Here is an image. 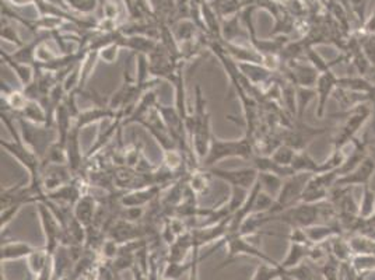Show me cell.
I'll return each mask as SVG.
<instances>
[{
  "label": "cell",
  "mask_w": 375,
  "mask_h": 280,
  "mask_svg": "<svg viewBox=\"0 0 375 280\" xmlns=\"http://www.w3.org/2000/svg\"><path fill=\"white\" fill-rule=\"evenodd\" d=\"M0 117H2L3 124L9 129V132L13 136V140H0V146L5 149L10 156H13L30 174V182H28V188L31 192L37 197L38 202L45 198V192L42 190V183H41V171H42V160L23 142L22 133H19L16 128V117L13 114H9V111L2 108V113H0Z\"/></svg>",
  "instance_id": "cell-1"
},
{
  "label": "cell",
  "mask_w": 375,
  "mask_h": 280,
  "mask_svg": "<svg viewBox=\"0 0 375 280\" xmlns=\"http://www.w3.org/2000/svg\"><path fill=\"white\" fill-rule=\"evenodd\" d=\"M194 113L191 118L190 128H188V138H190L191 149L198 161H203L209 151V146L213 138L212 125H210V114L208 111L206 99L201 85L195 88V103Z\"/></svg>",
  "instance_id": "cell-2"
},
{
  "label": "cell",
  "mask_w": 375,
  "mask_h": 280,
  "mask_svg": "<svg viewBox=\"0 0 375 280\" xmlns=\"http://www.w3.org/2000/svg\"><path fill=\"white\" fill-rule=\"evenodd\" d=\"M226 245V259L223 261V263L217 267L219 269H223L228 265H231L237 258L240 256H252V258H256L259 259L260 262H265V263H269V265H273V266H277L278 262H276L274 259H272L270 256H267L263 251H260L256 245H253L251 241H248L247 236H242L240 233H235V234H227L215 248L210 249V252H208L206 255L201 256V262L208 258L209 255H212L215 252V249H219L222 245Z\"/></svg>",
  "instance_id": "cell-3"
},
{
  "label": "cell",
  "mask_w": 375,
  "mask_h": 280,
  "mask_svg": "<svg viewBox=\"0 0 375 280\" xmlns=\"http://www.w3.org/2000/svg\"><path fill=\"white\" fill-rule=\"evenodd\" d=\"M253 156H255L253 145H252L251 136L248 135H245L240 140H223L213 136L209 146V151L202 161V167L210 168L216 163L224 158H231V157L251 160Z\"/></svg>",
  "instance_id": "cell-4"
},
{
  "label": "cell",
  "mask_w": 375,
  "mask_h": 280,
  "mask_svg": "<svg viewBox=\"0 0 375 280\" xmlns=\"http://www.w3.org/2000/svg\"><path fill=\"white\" fill-rule=\"evenodd\" d=\"M16 120L20 125L23 142L42 160L49 147L58 140V132L53 126L35 125L20 117H16Z\"/></svg>",
  "instance_id": "cell-5"
},
{
  "label": "cell",
  "mask_w": 375,
  "mask_h": 280,
  "mask_svg": "<svg viewBox=\"0 0 375 280\" xmlns=\"http://www.w3.org/2000/svg\"><path fill=\"white\" fill-rule=\"evenodd\" d=\"M312 175L314 174H310V172H296L294 175L285 178L283 188H281L278 197L276 198L272 211L263 216L280 213V212H283V211L300 204V198L303 197Z\"/></svg>",
  "instance_id": "cell-6"
},
{
  "label": "cell",
  "mask_w": 375,
  "mask_h": 280,
  "mask_svg": "<svg viewBox=\"0 0 375 280\" xmlns=\"http://www.w3.org/2000/svg\"><path fill=\"white\" fill-rule=\"evenodd\" d=\"M369 117H371V107L365 103L351 108V111H349L346 122L343 124L340 132L335 138L333 149H343L347 143L354 142L360 129L369 120Z\"/></svg>",
  "instance_id": "cell-7"
},
{
  "label": "cell",
  "mask_w": 375,
  "mask_h": 280,
  "mask_svg": "<svg viewBox=\"0 0 375 280\" xmlns=\"http://www.w3.org/2000/svg\"><path fill=\"white\" fill-rule=\"evenodd\" d=\"M35 205H37V212H38L41 227H42L44 237H45L44 248L51 255H53L56 252V249L60 247L63 227H62L60 222L58 220L56 215L52 212V209L48 206V204L45 201H40Z\"/></svg>",
  "instance_id": "cell-8"
},
{
  "label": "cell",
  "mask_w": 375,
  "mask_h": 280,
  "mask_svg": "<svg viewBox=\"0 0 375 280\" xmlns=\"http://www.w3.org/2000/svg\"><path fill=\"white\" fill-rule=\"evenodd\" d=\"M206 170L212 176L227 182L231 188H241L245 191H251L253 188L259 175V171L252 165L240 170H224L217 167H210Z\"/></svg>",
  "instance_id": "cell-9"
},
{
  "label": "cell",
  "mask_w": 375,
  "mask_h": 280,
  "mask_svg": "<svg viewBox=\"0 0 375 280\" xmlns=\"http://www.w3.org/2000/svg\"><path fill=\"white\" fill-rule=\"evenodd\" d=\"M67 164H42L41 171V183L42 190L47 194L55 192L62 188L63 185L69 183L74 176Z\"/></svg>",
  "instance_id": "cell-10"
},
{
  "label": "cell",
  "mask_w": 375,
  "mask_h": 280,
  "mask_svg": "<svg viewBox=\"0 0 375 280\" xmlns=\"http://www.w3.org/2000/svg\"><path fill=\"white\" fill-rule=\"evenodd\" d=\"M328 132V128H311L299 120L297 125L283 135V143L293 147L296 151L306 150L307 146L318 136Z\"/></svg>",
  "instance_id": "cell-11"
},
{
  "label": "cell",
  "mask_w": 375,
  "mask_h": 280,
  "mask_svg": "<svg viewBox=\"0 0 375 280\" xmlns=\"http://www.w3.org/2000/svg\"><path fill=\"white\" fill-rule=\"evenodd\" d=\"M338 76L332 72H324L319 74L318 81L315 84V90H317V99H318V106H317V117L322 118L325 111H326V104L328 100L331 99V96H333L335 90L338 88Z\"/></svg>",
  "instance_id": "cell-12"
},
{
  "label": "cell",
  "mask_w": 375,
  "mask_h": 280,
  "mask_svg": "<svg viewBox=\"0 0 375 280\" xmlns=\"http://www.w3.org/2000/svg\"><path fill=\"white\" fill-rule=\"evenodd\" d=\"M374 172H375V161L368 156L351 172L339 176L335 185H338V186H361L362 188V186L369 185V181H371Z\"/></svg>",
  "instance_id": "cell-13"
},
{
  "label": "cell",
  "mask_w": 375,
  "mask_h": 280,
  "mask_svg": "<svg viewBox=\"0 0 375 280\" xmlns=\"http://www.w3.org/2000/svg\"><path fill=\"white\" fill-rule=\"evenodd\" d=\"M99 215V201L94 195L84 194L78 198V201L73 206L74 219L81 223L85 229L91 227L96 223Z\"/></svg>",
  "instance_id": "cell-14"
},
{
  "label": "cell",
  "mask_w": 375,
  "mask_h": 280,
  "mask_svg": "<svg viewBox=\"0 0 375 280\" xmlns=\"http://www.w3.org/2000/svg\"><path fill=\"white\" fill-rule=\"evenodd\" d=\"M288 73L290 76L292 84L296 87H315L321 74L311 63L304 65L300 62L292 63L288 69Z\"/></svg>",
  "instance_id": "cell-15"
},
{
  "label": "cell",
  "mask_w": 375,
  "mask_h": 280,
  "mask_svg": "<svg viewBox=\"0 0 375 280\" xmlns=\"http://www.w3.org/2000/svg\"><path fill=\"white\" fill-rule=\"evenodd\" d=\"M117 113H114L111 108L104 106H96L92 108L80 111L78 115L74 118V128L78 131H83L85 126H90L92 124H99L107 118H115Z\"/></svg>",
  "instance_id": "cell-16"
},
{
  "label": "cell",
  "mask_w": 375,
  "mask_h": 280,
  "mask_svg": "<svg viewBox=\"0 0 375 280\" xmlns=\"http://www.w3.org/2000/svg\"><path fill=\"white\" fill-rule=\"evenodd\" d=\"M37 249H38L37 247H33L28 242L6 241V242H2V247H0V261H2V263H6L10 261H19L23 258L27 259Z\"/></svg>",
  "instance_id": "cell-17"
},
{
  "label": "cell",
  "mask_w": 375,
  "mask_h": 280,
  "mask_svg": "<svg viewBox=\"0 0 375 280\" xmlns=\"http://www.w3.org/2000/svg\"><path fill=\"white\" fill-rule=\"evenodd\" d=\"M85 157H83L81 153V146H80V131L77 128L73 129L67 138L66 142V160H67V165L72 170V172L76 175L80 168L83 167V161Z\"/></svg>",
  "instance_id": "cell-18"
},
{
  "label": "cell",
  "mask_w": 375,
  "mask_h": 280,
  "mask_svg": "<svg viewBox=\"0 0 375 280\" xmlns=\"http://www.w3.org/2000/svg\"><path fill=\"white\" fill-rule=\"evenodd\" d=\"M2 60L3 63H6L17 76V79L20 80L22 85L26 88L28 87L37 77V67L34 65H30V63H23V62H19L16 60L12 55L6 53L2 51Z\"/></svg>",
  "instance_id": "cell-19"
},
{
  "label": "cell",
  "mask_w": 375,
  "mask_h": 280,
  "mask_svg": "<svg viewBox=\"0 0 375 280\" xmlns=\"http://www.w3.org/2000/svg\"><path fill=\"white\" fill-rule=\"evenodd\" d=\"M158 194L157 186H146V188L133 190L124 197H121V205L124 208H143L144 205L150 204L153 199H156Z\"/></svg>",
  "instance_id": "cell-20"
},
{
  "label": "cell",
  "mask_w": 375,
  "mask_h": 280,
  "mask_svg": "<svg viewBox=\"0 0 375 280\" xmlns=\"http://www.w3.org/2000/svg\"><path fill=\"white\" fill-rule=\"evenodd\" d=\"M2 99L6 104L8 108H5L6 111H9L13 115H19L23 113V110L27 107L30 99L27 97V94L24 91H17V90H12L8 88L6 83H3L2 80Z\"/></svg>",
  "instance_id": "cell-21"
},
{
  "label": "cell",
  "mask_w": 375,
  "mask_h": 280,
  "mask_svg": "<svg viewBox=\"0 0 375 280\" xmlns=\"http://www.w3.org/2000/svg\"><path fill=\"white\" fill-rule=\"evenodd\" d=\"M310 249H311V245L290 242L288 255L283 261L278 262V267L281 270H289V269H293V267L301 265L303 261L310 256Z\"/></svg>",
  "instance_id": "cell-22"
},
{
  "label": "cell",
  "mask_w": 375,
  "mask_h": 280,
  "mask_svg": "<svg viewBox=\"0 0 375 280\" xmlns=\"http://www.w3.org/2000/svg\"><path fill=\"white\" fill-rule=\"evenodd\" d=\"M16 117H20L31 124H35V125L52 126L47 107L41 101H37V100H30L27 107L23 110V113L16 115Z\"/></svg>",
  "instance_id": "cell-23"
},
{
  "label": "cell",
  "mask_w": 375,
  "mask_h": 280,
  "mask_svg": "<svg viewBox=\"0 0 375 280\" xmlns=\"http://www.w3.org/2000/svg\"><path fill=\"white\" fill-rule=\"evenodd\" d=\"M258 182L260 185L262 192L270 195L276 201V198L278 197L281 188H283L285 178H281V176H278L276 174H272V172H259Z\"/></svg>",
  "instance_id": "cell-24"
},
{
  "label": "cell",
  "mask_w": 375,
  "mask_h": 280,
  "mask_svg": "<svg viewBox=\"0 0 375 280\" xmlns=\"http://www.w3.org/2000/svg\"><path fill=\"white\" fill-rule=\"evenodd\" d=\"M338 88L362 92V94H372L374 85L361 76H347L338 79Z\"/></svg>",
  "instance_id": "cell-25"
},
{
  "label": "cell",
  "mask_w": 375,
  "mask_h": 280,
  "mask_svg": "<svg viewBox=\"0 0 375 280\" xmlns=\"http://www.w3.org/2000/svg\"><path fill=\"white\" fill-rule=\"evenodd\" d=\"M294 172H310V174H321V163L315 161L307 150H301L296 153V157L290 165Z\"/></svg>",
  "instance_id": "cell-26"
},
{
  "label": "cell",
  "mask_w": 375,
  "mask_h": 280,
  "mask_svg": "<svg viewBox=\"0 0 375 280\" xmlns=\"http://www.w3.org/2000/svg\"><path fill=\"white\" fill-rule=\"evenodd\" d=\"M331 254L339 261V262H350L353 259V252L349 244V238H346L343 234L335 236L328 241Z\"/></svg>",
  "instance_id": "cell-27"
},
{
  "label": "cell",
  "mask_w": 375,
  "mask_h": 280,
  "mask_svg": "<svg viewBox=\"0 0 375 280\" xmlns=\"http://www.w3.org/2000/svg\"><path fill=\"white\" fill-rule=\"evenodd\" d=\"M349 244L354 255H372L375 254V240L360 234V233H354L349 237Z\"/></svg>",
  "instance_id": "cell-28"
},
{
  "label": "cell",
  "mask_w": 375,
  "mask_h": 280,
  "mask_svg": "<svg viewBox=\"0 0 375 280\" xmlns=\"http://www.w3.org/2000/svg\"><path fill=\"white\" fill-rule=\"evenodd\" d=\"M306 56L308 59V62L319 72V73H324V72H328V70H332L333 66L342 63V62H346L347 59H350L347 55H340L329 62H326L315 49H312L311 47L306 49Z\"/></svg>",
  "instance_id": "cell-29"
},
{
  "label": "cell",
  "mask_w": 375,
  "mask_h": 280,
  "mask_svg": "<svg viewBox=\"0 0 375 280\" xmlns=\"http://www.w3.org/2000/svg\"><path fill=\"white\" fill-rule=\"evenodd\" d=\"M375 215V191L369 185L362 186L361 201L358 204V216L361 219H369Z\"/></svg>",
  "instance_id": "cell-30"
},
{
  "label": "cell",
  "mask_w": 375,
  "mask_h": 280,
  "mask_svg": "<svg viewBox=\"0 0 375 280\" xmlns=\"http://www.w3.org/2000/svg\"><path fill=\"white\" fill-rule=\"evenodd\" d=\"M317 99L315 87H297V118L303 121L307 107Z\"/></svg>",
  "instance_id": "cell-31"
},
{
  "label": "cell",
  "mask_w": 375,
  "mask_h": 280,
  "mask_svg": "<svg viewBox=\"0 0 375 280\" xmlns=\"http://www.w3.org/2000/svg\"><path fill=\"white\" fill-rule=\"evenodd\" d=\"M296 153L297 151L293 147H290L286 143H281V145H278L273 150V153L270 154V157L273 158V161H276L280 165L290 167L292 163H293V160H294V157H296Z\"/></svg>",
  "instance_id": "cell-32"
},
{
  "label": "cell",
  "mask_w": 375,
  "mask_h": 280,
  "mask_svg": "<svg viewBox=\"0 0 375 280\" xmlns=\"http://www.w3.org/2000/svg\"><path fill=\"white\" fill-rule=\"evenodd\" d=\"M162 157H164V165L168 171L171 172H178L181 167L183 165V153L178 147L169 149V150H162Z\"/></svg>",
  "instance_id": "cell-33"
},
{
  "label": "cell",
  "mask_w": 375,
  "mask_h": 280,
  "mask_svg": "<svg viewBox=\"0 0 375 280\" xmlns=\"http://www.w3.org/2000/svg\"><path fill=\"white\" fill-rule=\"evenodd\" d=\"M209 176H212V175L208 172L206 168H205V171L197 170V171L192 174V176H191V179H190V183H188V185H190V188H191L197 195L203 194V192H206L208 188H209Z\"/></svg>",
  "instance_id": "cell-34"
},
{
  "label": "cell",
  "mask_w": 375,
  "mask_h": 280,
  "mask_svg": "<svg viewBox=\"0 0 375 280\" xmlns=\"http://www.w3.org/2000/svg\"><path fill=\"white\" fill-rule=\"evenodd\" d=\"M280 273H281V269L278 267V265L273 266V265L260 262V265L256 266L251 280H278Z\"/></svg>",
  "instance_id": "cell-35"
},
{
  "label": "cell",
  "mask_w": 375,
  "mask_h": 280,
  "mask_svg": "<svg viewBox=\"0 0 375 280\" xmlns=\"http://www.w3.org/2000/svg\"><path fill=\"white\" fill-rule=\"evenodd\" d=\"M118 40H119V31H118V37L114 41L106 44L104 47H101L99 49V58L101 60H104L106 63H110L111 65V63L117 62L118 55H119V51L122 49V47H121V44H119Z\"/></svg>",
  "instance_id": "cell-36"
},
{
  "label": "cell",
  "mask_w": 375,
  "mask_h": 280,
  "mask_svg": "<svg viewBox=\"0 0 375 280\" xmlns=\"http://www.w3.org/2000/svg\"><path fill=\"white\" fill-rule=\"evenodd\" d=\"M191 273V263H183V262H167V266L162 272V279L164 280H178L182 274Z\"/></svg>",
  "instance_id": "cell-37"
},
{
  "label": "cell",
  "mask_w": 375,
  "mask_h": 280,
  "mask_svg": "<svg viewBox=\"0 0 375 280\" xmlns=\"http://www.w3.org/2000/svg\"><path fill=\"white\" fill-rule=\"evenodd\" d=\"M22 208H23V205H13V206L2 209V213H0V227H2V233L9 227V224L13 222V219L22 211Z\"/></svg>",
  "instance_id": "cell-38"
},
{
  "label": "cell",
  "mask_w": 375,
  "mask_h": 280,
  "mask_svg": "<svg viewBox=\"0 0 375 280\" xmlns=\"http://www.w3.org/2000/svg\"><path fill=\"white\" fill-rule=\"evenodd\" d=\"M286 273H289L290 276H293L296 280H315V274H314V270L306 265V263H301L293 269H289V270H283Z\"/></svg>",
  "instance_id": "cell-39"
},
{
  "label": "cell",
  "mask_w": 375,
  "mask_h": 280,
  "mask_svg": "<svg viewBox=\"0 0 375 280\" xmlns=\"http://www.w3.org/2000/svg\"><path fill=\"white\" fill-rule=\"evenodd\" d=\"M2 40L15 44L19 48L24 45V42L22 41V38H20L19 33L16 31V28L12 24H9L8 22H5V23L2 22Z\"/></svg>",
  "instance_id": "cell-40"
},
{
  "label": "cell",
  "mask_w": 375,
  "mask_h": 280,
  "mask_svg": "<svg viewBox=\"0 0 375 280\" xmlns=\"http://www.w3.org/2000/svg\"><path fill=\"white\" fill-rule=\"evenodd\" d=\"M65 2L81 13H91L97 8V0H65Z\"/></svg>",
  "instance_id": "cell-41"
},
{
  "label": "cell",
  "mask_w": 375,
  "mask_h": 280,
  "mask_svg": "<svg viewBox=\"0 0 375 280\" xmlns=\"http://www.w3.org/2000/svg\"><path fill=\"white\" fill-rule=\"evenodd\" d=\"M361 49L371 65H375V35H364Z\"/></svg>",
  "instance_id": "cell-42"
},
{
  "label": "cell",
  "mask_w": 375,
  "mask_h": 280,
  "mask_svg": "<svg viewBox=\"0 0 375 280\" xmlns=\"http://www.w3.org/2000/svg\"><path fill=\"white\" fill-rule=\"evenodd\" d=\"M361 33L364 35H375V10L374 13L365 20L364 26L361 27Z\"/></svg>",
  "instance_id": "cell-43"
},
{
  "label": "cell",
  "mask_w": 375,
  "mask_h": 280,
  "mask_svg": "<svg viewBox=\"0 0 375 280\" xmlns=\"http://www.w3.org/2000/svg\"><path fill=\"white\" fill-rule=\"evenodd\" d=\"M10 2L16 6H24V5H28V3H33L35 2V0H10Z\"/></svg>",
  "instance_id": "cell-44"
},
{
  "label": "cell",
  "mask_w": 375,
  "mask_h": 280,
  "mask_svg": "<svg viewBox=\"0 0 375 280\" xmlns=\"http://www.w3.org/2000/svg\"><path fill=\"white\" fill-rule=\"evenodd\" d=\"M368 156L375 161V140L368 145Z\"/></svg>",
  "instance_id": "cell-45"
},
{
  "label": "cell",
  "mask_w": 375,
  "mask_h": 280,
  "mask_svg": "<svg viewBox=\"0 0 375 280\" xmlns=\"http://www.w3.org/2000/svg\"><path fill=\"white\" fill-rule=\"evenodd\" d=\"M278 280H296L293 276H290L289 273H286V272H283V270H281V273H280V277H278Z\"/></svg>",
  "instance_id": "cell-46"
},
{
  "label": "cell",
  "mask_w": 375,
  "mask_h": 280,
  "mask_svg": "<svg viewBox=\"0 0 375 280\" xmlns=\"http://www.w3.org/2000/svg\"><path fill=\"white\" fill-rule=\"evenodd\" d=\"M367 279V274H360V277H358V280H365Z\"/></svg>",
  "instance_id": "cell-47"
},
{
  "label": "cell",
  "mask_w": 375,
  "mask_h": 280,
  "mask_svg": "<svg viewBox=\"0 0 375 280\" xmlns=\"http://www.w3.org/2000/svg\"><path fill=\"white\" fill-rule=\"evenodd\" d=\"M26 280H34V277H33V276H31V274H30V276H28V277H27V279H26Z\"/></svg>",
  "instance_id": "cell-48"
},
{
  "label": "cell",
  "mask_w": 375,
  "mask_h": 280,
  "mask_svg": "<svg viewBox=\"0 0 375 280\" xmlns=\"http://www.w3.org/2000/svg\"><path fill=\"white\" fill-rule=\"evenodd\" d=\"M161 280H164V279H161Z\"/></svg>",
  "instance_id": "cell-49"
}]
</instances>
